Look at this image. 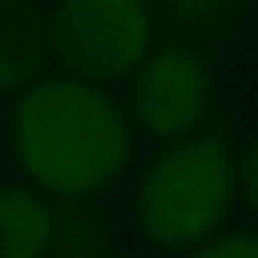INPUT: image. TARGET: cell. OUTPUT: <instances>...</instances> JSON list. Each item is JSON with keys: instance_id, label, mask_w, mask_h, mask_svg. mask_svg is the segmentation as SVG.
I'll list each match as a JSON object with an SVG mask.
<instances>
[{"instance_id": "cell-7", "label": "cell", "mask_w": 258, "mask_h": 258, "mask_svg": "<svg viewBox=\"0 0 258 258\" xmlns=\"http://www.w3.org/2000/svg\"><path fill=\"white\" fill-rule=\"evenodd\" d=\"M104 254H113L104 209L95 200H59L54 218H50V254L45 258H104Z\"/></svg>"}, {"instance_id": "cell-2", "label": "cell", "mask_w": 258, "mask_h": 258, "mask_svg": "<svg viewBox=\"0 0 258 258\" xmlns=\"http://www.w3.org/2000/svg\"><path fill=\"white\" fill-rule=\"evenodd\" d=\"M240 200V168L227 132L204 127L168 141L141 172L132 218L145 245L159 254H195L227 231Z\"/></svg>"}, {"instance_id": "cell-3", "label": "cell", "mask_w": 258, "mask_h": 258, "mask_svg": "<svg viewBox=\"0 0 258 258\" xmlns=\"http://www.w3.org/2000/svg\"><path fill=\"white\" fill-rule=\"evenodd\" d=\"M45 36L59 73L109 86L154 50V9L150 0H54Z\"/></svg>"}, {"instance_id": "cell-6", "label": "cell", "mask_w": 258, "mask_h": 258, "mask_svg": "<svg viewBox=\"0 0 258 258\" xmlns=\"http://www.w3.org/2000/svg\"><path fill=\"white\" fill-rule=\"evenodd\" d=\"M54 204L27 181H0V258H45L50 254Z\"/></svg>"}, {"instance_id": "cell-10", "label": "cell", "mask_w": 258, "mask_h": 258, "mask_svg": "<svg viewBox=\"0 0 258 258\" xmlns=\"http://www.w3.org/2000/svg\"><path fill=\"white\" fill-rule=\"evenodd\" d=\"M236 168H240V200L254 209V218H258V136L236 154Z\"/></svg>"}, {"instance_id": "cell-5", "label": "cell", "mask_w": 258, "mask_h": 258, "mask_svg": "<svg viewBox=\"0 0 258 258\" xmlns=\"http://www.w3.org/2000/svg\"><path fill=\"white\" fill-rule=\"evenodd\" d=\"M50 36L36 0H0V95H18L45 73Z\"/></svg>"}, {"instance_id": "cell-1", "label": "cell", "mask_w": 258, "mask_h": 258, "mask_svg": "<svg viewBox=\"0 0 258 258\" xmlns=\"http://www.w3.org/2000/svg\"><path fill=\"white\" fill-rule=\"evenodd\" d=\"M136 127L109 86L41 73L14 95L9 150L32 190L45 200H95L132 163Z\"/></svg>"}, {"instance_id": "cell-4", "label": "cell", "mask_w": 258, "mask_h": 258, "mask_svg": "<svg viewBox=\"0 0 258 258\" xmlns=\"http://www.w3.org/2000/svg\"><path fill=\"white\" fill-rule=\"evenodd\" d=\"M127 82H132V100H127L132 127H141L159 145L209 127L213 68L195 45H186V41L154 45Z\"/></svg>"}, {"instance_id": "cell-11", "label": "cell", "mask_w": 258, "mask_h": 258, "mask_svg": "<svg viewBox=\"0 0 258 258\" xmlns=\"http://www.w3.org/2000/svg\"><path fill=\"white\" fill-rule=\"evenodd\" d=\"M104 258H136V254H104Z\"/></svg>"}, {"instance_id": "cell-9", "label": "cell", "mask_w": 258, "mask_h": 258, "mask_svg": "<svg viewBox=\"0 0 258 258\" xmlns=\"http://www.w3.org/2000/svg\"><path fill=\"white\" fill-rule=\"evenodd\" d=\"M186 258H258V227H245V231L227 227L222 236H213L209 245H200Z\"/></svg>"}, {"instance_id": "cell-8", "label": "cell", "mask_w": 258, "mask_h": 258, "mask_svg": "<svg viewBox=\"0 0 258 258\" xmlns=\"http://www.w3.org/2000/svg\"><path fill=\"white\" fill-rule=\"evenodd\" d=\"M168 9V18H177L181 27H218L227 23L245 0H159Z\"/></svg>"}]
</instances>
